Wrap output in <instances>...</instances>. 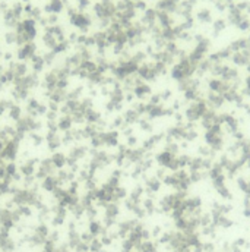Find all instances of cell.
Here are the masks:
<instances>
[{"label": "cell", "mask_w": 250, "mask_h": 252, "mask_svg": "<svg viewBox=\"0 0 250 252\" xmlns=\"http://www.w3.org/2000/svg\"><path fill=\"white\" fill-rule=\"evenodd\" d=\"M18 142H19V141H16L15 138H12V141H9V142L4 145L3 152H1V157H4V158H7V160H13L15 155H16V152H18Z\"/></svg>", "instance_id": "cell-1"}, {"label": "cell", "mask_w": 250, "mask_h": 252, "mask_svg": "<svg viewBox=\"0 0 250 252\" xmlns=\"http://www.w3.org/2000/svg\"><path fill=\"white\" fill-rule=\"evenodd\" d=\"M117 141H119V135L116 132H108V133L104 135V144H107L110 147L117 145Z\"/></svg>", "instance_id": "cell-2"}, {"label": "cell", "mask_w": 250, "mask_h": 252, "mask_svg": "<svg viewBox=\"0 0 250 252\" xmlns=\"http://www.w3.org/2000/svg\"><path fill=\"white\" fill-rule=\"evenodd\" d=\"M54 167L53 161L51 160H44L41 163V170H40V176H44V174H48L51 172V169Z\"/></svg>", "instance_id": "cell-3"}, {"label": "cell", "mask_w": 250, "mask_h": 252, "mask_svg": "<svg viewBox=\"0 0 250 252\" xmlns=\"http://www.w3.org/2000/svg\"><path fill=\"white\" fill-rule=\"evenodd\" d=\"M38 160H29L28 163H23V166H22V173L23 174H32V172H34V167H35V163H37Z\"/></svg>", "instance_id": "cell-4"}, {"label": "cell", "mask_w": 250, "mask_h": 252, "mask_svg": "<svg viewBox=\"0 0 250 252\" xmlns=\"http://www.w3.org/2000/svg\"><path fill=\"white\" fill-rule=\"evenodd\" d=\"M51 161H53L54 167H63V166H64V163H66V158H64V155H63V154L56 152V154L53 155Z\"/></svg>", "instance_id": "cell-5"}, {"label": "cell", "mask_w": 250, "mask_h": 252, "mask_svg": "<svg viewBox=\"0 0 250 252\" xmlns=\"http://www.w3.org/2000/svg\"><path fill=\"white\" fill-rule=\"evenodd\" d=\"M70 126H72V117L70 116H63L59 120V129H62V130H67Z\"/></svg>", "instance_id": "cell-6"}, {"label": "cell", "mask_w": 250, "mask_h": 252, "mask_svg": "<svg viewBox=\"0 0 250 252\" xmlns=\"http://www.w3.org/2000/svg\"><path fill=\"white\" fill-rule=\"evenodd\" d=\"M85 119L89 122V123H94V122H97V120H100V115L97 113V112H94V110H86L85 112Z\"/></svg>", "instance_id": "cell-7"}, {"label": "cell", "mask_w": 250, "mask_h": 252, "mask_svg": "<svg viewBox=\"0 0 250 252\" xmlns=\"http://www.w3.org/2000/svg\"><path fill=\"white\" fill-rule=\"evenodd\" d=\"M10 117L15 119V120H19L21 119V107L19 106H12L10 107Z\"/></svg>", "instance_id": "cell-8"}, {"label": "cell", "mask_w": 250, "mask_h": 252, "mask_svg": "<svg viewBox=\"0 0 250 252\" xmlns=\"http://www.w3.org/2000/svg\"><path fill=\"white\" fill-rule=\"evenodd\" d=\"M91 138H92V145H94V147H100V145L104 144V135L95 133V135H92Z\"/></svg>", "instance_id": "cell-9"}, {"label": "cell", "mask_w": 250, "mask_h": 252, "mask_svg": "<svg viewBox=\"0 0 250 252\" xmlns=\"http://www.w3.org/2000/svg\"><path fill=\"white\" fill-rule=\"evenodd\" d=\"M84 154H85V148H75L73 151H72V158H75V160H79L81 157H84Z\"/></svg>", "instance_id": "cell-10"}, {"label": "cell", "mask_w": 250, "mask_h": 252, "mask_svg": "<svg viewBox=\"0 0 250 252\" xmlns=\"http://www.w3.org/2000/svg\"><path fill=\"white\" fill-rule=\"evenodd\" d=\"M148 91H149L148 87H143V85H142V87H137V88H136V95H137V97H143Z\"/></svg>", "instance_id": "cell-11"}, {"label": "cell", "mask_w": 250, "mask_h": 252, "mask_svg": "<svg viewBox=\"0 0 250 252\" xmlns=\"http://www.w3.org/2000/svg\"><path fill=\"white\" fill-rule=\"evenodd\" d=\"M15 172H16V166H15V164H12V163H9V164L6 166V174L13 176V174H15Z\"/></svg>", "instance_id": "cell-12"}, {"label": "cell", "mask_w": 250, "mask_h": 252, "mask_svg": "<svg viewBox=\"0 0 250 252\" xmlns=\"http://www.w3.org/2000/svg\"><path fill=\"white\" fill-rule=\"evenodd\" d=\"M125 117H126V120H127V122H130V123H132V122H135V120H136V117H137V116H136V112H127Z\"/></svg>", "instance_id": "cell-13"}, {"label": "cell", "mask_w": 250, "mask_h": 252, "mask_svg": "<svg viewBox=\"0 0 250 252\" xmlns=\"http://www.w3.org/2000/svg\"><path fill=\"white\" fill-rule=\"evenodd\" d=\"M44 188H47V189H53V188H54V180H53L51 177L45 179V182H44Z\"/></svg>", "instance_id": "cell-14"}, {"label": "cell", "mask_w": 250, "mask_h": 252, "mask_svg": "<svg viewBox=\"0 0 250 252\" xmlns=\"http://www.w3.org/2000/svg\"><path fill=\"white\" fill-rule=\"evenodd\" d=\"M45 110H47V107H45V106H38V109H37V115H42Z\"/></svg>", "instance_id": "cell-15"}, {"label": "cell", "mask_w": 250, "mask_h": 252, "mask_svg": "<svg viewBox=\"0 0 250 252\" xmlns=\"http://www.w3.org/2000/svg\"><path fill=\"white\" fill-rule=\"evenodd\" d=\"M4 176H6V169H4V166L0 164V179L4 177Z\"/></svg>", "instance_id": "cell-16"}, {"label": "cell", "mask_w": 250, "mask_h": 252, "mask_svg": "<svg viewBox=\"0 0 250 252\" xmlns=\"http://www.w3.org/2000/svg\"><path fill=\"white\" fill-rule=\"evenodd\" d=\"M32 138H34V144H40V142H41V136H38V135H32Z\"/></svg>", "instance_id": "cell-17"}, {"label": "cell", "mask_w": 250, "mask_h": 252, "mask_svg": "<svg viewBox=\"0 0 250 252\" xmlns=\"http://www.w3.org/2000/svg\"><path fill=\"white\" fill-rule=\"evenodd\" d=\"M50 107H51V110H53V112H56V110H57V104H54V101H51Z\"/></svg>", "instance_id": "cell-18"}, {"label": "cell", "mask_w": 250, "mask_h": 252, "mask_svg": "<svg viewBox=\"0 0 250 252\" xmlns=\"http://www.w3.org/2000/svg\"><path fill=\"white\" fill-rule=\"evenodd\" d=\"M3 148H4V145H3V142L0 141V155H1V152H3Z\"/></svg>", "instance_id": "cell-19"}]
</instances>
